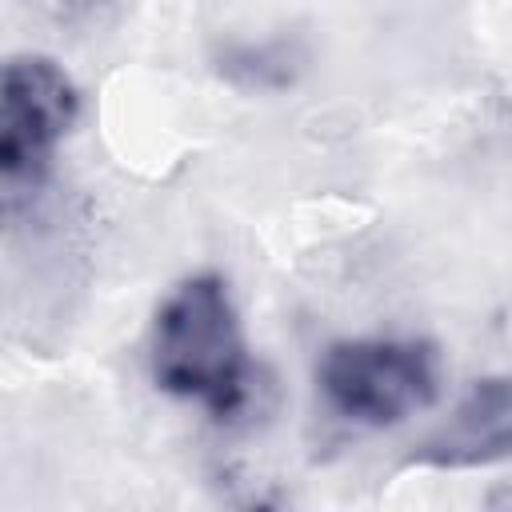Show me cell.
<instances>
[{
  "label": "cell",
  "mask_w": 512,
  "mask_h": 512,
  "mask_svg": "<svg viewBox=\"0 0 512 512\" xmlns=\"http://www.w3.org/2000/svg\"><path fill=\"white\" fill-rule=\"evenodd\" d=\"M148 372L160 392L192 400L216 420L244 412L252 396V360L224 276H184L160 300L148 328Z\"/></svg>",
  "instance_id": "1"
},
{
  "label": "cell",
  "mask_w": 512,
  "mask_h": 512,
  "mask_svg": "<svg viewBox=\"0 0 512 512\" xmlns=\"http://www.w3.org/2000/svg\"><path fill=\"white\" fill-rule=\"evenodd\" d=\"M316 388L332 416L356 428H392L440 392L436 348L408 336H356L324 348Z\"/></svg>",
  "instance_id": "2"
},
{
  "label": "cell",
  "mask_w": 512,
  "mask_h": 512,
  "mask_svg": "<svg viewBox=\"0 0 512 512\" xmlns=\"http://www.w3.org/2000/svg\"><path fill=\"white\" fill-rule=\"evenodd\" d=\"M80 116V92L72 76L36 52L12 56L0 80V204L4 216H16L28 204L52 160Z\"/></svg>",
  "instance_id": "3"
},
{
  "label": "cell",
  "mask_w": 512,
  "mask_h": 512,
  "mask_svg": "<svg viewBox=\"0 0 512 512\" xmlns=\"http://www.w3.org/2000/svg\"><path fill=\"white\" fill-rule=\"evenodd\" d=\"M412 460L424 468H488L512 460V376L472 384Z\"/></svg>",
  "instance_id": "4"
},
{
  "label": "cell",
  "mask_w": 512,
  "mask_h": 512,
  "mask_svg": "<svg viewBox=\"0 0 512 512\" xmlns=\"http://www.w3.org/2000/svg\"><path fill=\"white\" fill-rule=\"evenodd\" d=\"M308 56L296 40L288 36H268V40H236L224 44L216 56V72L244 88V92H280L292 88L296 76L304 72Z\"/></svg>",
  "instance_id": "5"
}]
</instances>
